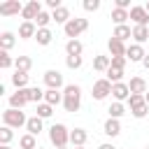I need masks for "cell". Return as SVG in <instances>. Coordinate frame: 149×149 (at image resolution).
Masks as SVG:
<instances>
[{
	"instance_id": "cell-1",
	"label": "cell",
	"mask_w": 149,
	"mask_h": 149,
	"mask_svg": "<svg viewBox=\"0 0 149 149\" xmlns=\"http://www.w3.org/2000/svg\"><path fill=\"white\" fill-rule=\"evenodd\" d=\"M63 107H65V112H79V107H81V88L77 86V84H68L65 88H63Z\"/></svg>"
},
{
	"instance_id": "cell-2",
	"label": "cell",
	"mask_w": 149,
	"mask_h": 149,
	"mask_svg": "<svg viewBox=\"0 0 149 149\" xmlns=\"http://www.w3.org/2000/svg\"><path fill=\"white\" fill-rule=\"evenodd\" d=\"M26 123H28V116H26L21 109H12V107H7V109L2 112V126L21 128V126H26Z\"/></svg>"
},
{
	"instance_id": "cell-3",
	"label": "cell",
	"mask_w": 149,
	"mask_h": 149,
	"mask_svg": "<svg viewBox=\"0 0 149 149\" xmlns=\"http://www.w3.org/2000/svg\"><path fill=\"white\" fill-rule=\"evenodd\" d=\"M49 140H51L54 147H68V142H70V130H68L63 123H54V126L49 128Z\"/></svg>"
},
{
	"instance_id": "cell-4",
	"label": "cell",
	"mask_w": 149,
	"mask_h": 149,
	"mask_svg": "<svg viewBox=\"0 0 149 149\" xmlns=\"http://www.w3.org/2000/svg\"><path fill=\"white\" fill-rule=\"evenodd\" d=\"M63 30H65V35H68L70 40H77L84 30H88V19H79V16H74V19H70V21L63 26Z\"/></svg>"
},
{
	"instance_id": "cell-5",
	"label": "cell",
	"mask_w": 149,
	"mask_h": 149,
	"mask_svg": "<svg viewBox=\"0 0 149 149\" xmlns=\"http://www.w3.org/2000/svg\"><path fill=\"white\" fill-rule=\"evenodd\" d=\"M109 93H112V81L109 79H95L93 81V88H91L93 100H105Z\"/></svg>"
},
{
	"instance_id": "cell-6",
	"label": "cell",
	"mask_w": 149,
	"mask_h": 149,
	"mask_svg": "<svg viewBox=\"0 0 149 149\" xmlns=\"http://www.w3.org/2000/svg\"><path fill=\"white\" fill-rule=\"evenodd\" d=\"M42 12H44V9H42V5H40L37 0H30V2H26V5H23L21 16H23V21H35Z\"/></svg>"
},
{
	"instance_id": "cell-7",
	"label": "cell",
	"mask_w": 149,
	"mask_h": 149,
	"mask_svg": "<svg viewBox=\"0 0 149 149\" xmlns=\"http://www.w3.org/2000/svg\"><path fill=\"white\" fill-rule=\"evenodd\" d=\"M21 12H23V5L19 0H5L0 5V16H16Z\"/></svg>"
},
{
	"instance_id": "cell-8",
	"label": "cell",
	"mask_w": 149,
	"mask_h": 149,
	"mask_svg": "<svg viewBox=\"0 0 149 149\" xmlns=\"http://www.w3.org/2000/svg\"><path fill=\"white\" fill-rule=\"evenodd\" d=\"M44 84H47V88H61L63 86V74L58 72V70H47L44 72ZM65 88V86H63Z\"/></svg>"
},
{
	"instance_id": "cell-9",
	"label": "cell",
	"mask_w": 149,
	"mask_h": 149,
	"mask_svg": "<svg viewBox=\"0 0 149 149\" xmlns=\"http://www.w3.org/2000/svg\"><path fill=\"white\" fill-rule=\"evenodd\" d=\"M144 47L142 44H128V49H126V58L130 61V63H142L144 61Z\"/></svg>"
},
{
	"instance_id": "cell-10",
	"label": "cell",
	"mask_w": 149,
	"mask_h": 149,
	"mask_svg": "<svg viewBox=\"0 0 149 149\" xmlns=\"http://www.w3.org/2000/svg\"><path fill=\"white\" fill-rule=\"evenodd\" d=\"M112 98H114V102H123V100H128V98H130V88H128V84H123V81L112 84Z\"/></svg>"
},
{
	"instance_id": "cell-11",
	"label": "cell",
	"mask_w": 149,
	"mask_h": 149,
	"mask_svg": "<svg viewBox=\"0 0 149 149\" xmlns=\"http://www.w3.org/2000/svg\"><path fill=\"white\" fill-rule=\"evenodd\" d=\"M130 19L135 21V26H149V12L140 5L130 7Z\"/></svg>"
},
{
	"instance_id": "cell-12",
	"label": "cell",
	"mask_w": 149,
	"mask_h": 149,
	"mask_svg": "<svg viewBox=\"0 0 149 149\" xmlns=\"http://www.w3.org/2000/svg\"><path fill=\"white\" fill-rule=\"evenodd\" d=\"M35 35H37L35 21H23V23L19 26V37H21V40H30V37H35Z\"/></svg>"
},
{
	"instance_id": "cell-13",
	"label": "cell",
	"mask_w": 149,
	"mask_h": 149,
	"mask_svg": "<svg viewBox=\"0 0 149 149\" xmlns=\"http://www.w3.org/2000/svg\"><path fill=\"white\" fill-rule=\"evenodd\" d=\"M107 49H109V54H112V58H116V56H126V44L121 42V40H116V37H109V42H107Z\"/></svg>"
},
{
	"instance_id": "cell-14",
	"label": "cell",
	"mask_w": 149,
	"mask_h": 149,
	"mask_svg": "<svg viewBox=\"0 0 149 149\" xmlns=\"http://www.w3.org/2000/svg\"><path fill=\"white\" fill-rule=\"evenodd\" d=\"M128 88H130V93H135V95H144V93L149 91V88H147V81H144L142 77H130Z\"/></svg>"
},
{
	"instance_id": "cell-15",
	"label": "cell",
	"mask_w": 149,
	"mask_h": 149,
	"mask_svg": "<svg viewBox=\"0 0 149 149\" xmlns=\"http://www.w3.org/2000/svg\"><path fill=\"white\" fill-rule=\"evenodd\" d=\"M86 140H88V133H86L84 128H74V130H70V144H72V147H84Z\"/></svg>"
},
{
	"instance_id": "cell-16",
	"label": "cell",
	"mask_w": 149,
	"mask_h": 149,
	"mask_svg": "<svg viewBox=\"0 0 149 149\" xmlns=\"http://www.w3.org/2000/svg\"><path fill=\"white\" fill-rule=\"evenodd\" d=\"M28 105V98H26V91H16L9 95V107L12 109H23Z\"/></svg>"
},
{
	"instance_id": "cell-17",
	"label": "cell",
	"mask_w": 149,
	"mask_h": 149,
	"mask_svg": "<svg viewBox=\"0 0 149 149\" xmlns=\"http://www.w3.org/2000/svg\"><path fill=\"white\" fill-rule=\"evenodd\" d=\"M102 133H105L107 137H116V135L121 133V123H119V119H107L105 126H102Z\"/></svg>"
},
{
	"instance_id": "cell-18",
	"label": "cell",
	"mask_w": 149,
	"mask_h": 149,
	"mask_svg": "<svg viewBox=\"0 0 149 149\" xmlns=\"http://www.w3.org/2000/svg\"><path fill=\"white\" fill-rule=\"evenodd\" d=\"M26 91V98H28V102H44V91L42 88H37V86H28V88H23Z\"/></svg>"
},
{
	"instance_id": "cell-19",
	"label": "cell",
	"mask_w": 149,
	"mask_h": 149,
	"mask_svg": "<svg viewBox=\"0 0 149 149\" xmlns=\"http://www.w3.org/2000/svg\"><path fill=\"white\" fill-rule=\"evenodd\" d=\"M133 40L135 44H144L149 40V26H133Z\"/></svg>"
},
{
	"instance_id": "cell-20",
	"label": "cell",
	"mask_w": 149,
	"mask_h": 149,
	"mask_svg": "<svg viewBox=\"0 0 149 149\" xmlns=\"http://www.w3.org/2000/svg\"><path fill=\"white\" fill-rule=\"evenodd\" d=\"M128 19H130V9H119V7L112 9V21H114L116 26H126Z\"/></svg>"
},
{
	"instance_id": "cell-21",
	"label": "cell",
	"mask_w": 149,
	"mask_h": 149,
	"mask_svg": "<svg viewBox=\"0 0 149 149\" xmlns=\"http://www.w3.org/2000/svg\"><path fill=\"white\" fill-rule=\"evenodd\" d=\"M109 68H112V56H95V58H93V70L107 72Z\"/></svg>"
},
{
	"instance_id": "cell-22",
	"label": "cell",
	"mask_w": 149,
	"mask_h": 149,
	"mask_svg": "<svg viewBox=\"0 0 149 149\" xmlns=\"http://www.w3.org/2000/svg\"><path fill=\"white\" fill-rule=\"evenodd\" d=\"M30 68H33V58H30V56H16V58H14V70H19V72H30Z\"/></svg>"
},
{
	"instance_id": "cell-23",
	"label": "cell",
	"mask_w": 149,
	"mask_h": 149,
	"mask_svg": "<svg viewBox=\"0 0 149 149\" xmlns=\"http://www.w3.org/2000/svg\"><path fill=\"white\" fill-rule=\"evenodd\" d=\"M12 84L16 86V91L28 88V72H19V70H14V74H12Z\"/></svg>"
},
{
	"instance_id": "cell-24",
	"label": "cell",
	"mask_w": 149,
	"mask_h": 149,
	"mask_svg": "<svg viewBox=\"0 0 149 149\" xmlns=\"http://www.w3.org/2000/svg\"><path fill=\"white\" fill-rule=\"evenodd\" d=\"M44 102H49L51 107H56V105L63 102V93L56 91V88H47V91H44Z\"/></svg>"
},
{
	"instance_id": "cell-25",
	"label": "cell",
	"mask_w": 149,
	"mask_h": 149,
	"mask_svg": "<svg viewBox=\"0 0 149 149\" xmlns=\"http://www.w3.org/2000/svg\"><path fill=\"white\" fill-rule=\"evenodd\" d=\"M81 51H84V44L79 40H68L65 42V54L68 56H81Z\"/></svg>"
},
{
	"instance_id": "cell-26",
	"label": "cell",
	"mask_w": 149,
	"mask_h": 149,
	"mask_svg": "<svg viewBox=\"0 0 149 149\" xmlns=\"http://www.w3.org/2000/svg\"><path fill=\"white\" fill-rule=\"evenodd\" d=\"M42 128H44V126H42V119H40L37 114H35V116H30V119H28V123H26V130H28L30 135H40V133H42Z\"/></svg>"
},
{
	"instance_id": "cell-27",
	"label": "cell",
	"mask_w": 149,
	"mask_h": 149,
	"mask_svg": "<svg viewBox=\"0 0 149 149\" xmlns=\"http://www.w3.org/2000/svg\"><path fill=\"white\" fill-rule=\"evenodd\" d=\"M51 19H54L56 23H63V26H65L72 16H70V9H68V7H58L56 12H51Z\"/></svg>"
},
{
	"instance_id": "cell-28",
	"label": "cell",
	"mask_w": 149,
	"mask_h": 149,
	"mask_svg": "<svg viewBox=\"0 0 149 149\" xmlns=\"http://www.w3.org/2000/svg\"><path fill=\"white\" fill-rule=\"evenodd\" d=\"M35 40H37V44L47 47V44H51V40H54V33H51L49 28H37V35H35Z\"/></svg>"
},
{
	"instance_id": "cell-29",
	"label": "cell",
	"mask_w": 149,
	"mask_h": 149,
	"mask_svg": "<svg viewBox=\"0 0 149 149\" xmlns=\"http://www.w3.org/2000/svg\"><path fill=\"white\" fill-rule=\"evenodd\" d=\"M14 44H16V37H14V33L5 30V33L0 35V49H2V51H9Z\"/></svg>"
},
{
	"instance_id": "cell-30",
	"label": "cell",
	"mask_w": 149,
	"mask_h": 149,
	"mask_svg": "<svg viewBox=\"0 0 149 149\" xmlns=\"http://www.w3.org/2000/svg\"><path fill=\"white\" fill-rule=\"evenodd\" d=\"M112 37H116V40L126 42L128 37H133V28H130V26H116V28H114V35H112Z\"/></svg>"
},
{
	"instance_id": "cell-31",
	"label": "cell",
	"mask_w": 149,
	"mask_h": 149,
	"mask_svg": "<svg viewBox=\"0 0 149 149\" xmlns=\"http://www.w3.org/2000/svg\"><path fill=\"white\" fill-rule=\"evenodd\" d=\"M107 112H109V119H121L126 114V107H123V102H112Z\"/></svg>"
},
{
	"instance_id": "cell-32",
	"label": "cell",
	"mask_w": 149,
	"mask_h": 149,
	"mask_svg": "<svg viewBox=\"0 0 149 149\" xmlns=\"http://www.w3.org/2000/svg\"><path fill=\"white\" fill-rule=\"evenodd\" d=\"M19 147H21V149H37V142H35V135H30V133H26V135H21V140H19Z\"/></svg>"
},
{
	"instance_id": "cell-33",
	"label": "cell",
	"mask_w": 149,
	"mask_h": 149,
	"mask_svg": "<svg viewBox=\"0 0 149 149\" xmlns=\"http://www.w3.org/2000/svg\"><path fill=\"white\" fill-rule=\"evenodd\" d=\"M147 112H149V105H147V102H140V105L130 107V114H133L135 119H144V116H147Z\"/></svg>"
},
{
	"instance_id": "cell-34",
	"label": "cell",
	"mask_w": 149,
	"mask_h": 149,
	"mask_svg": "<svg viewBox=\"0 0 149 149\" xmlns=\"http://www.w3.org/2000/svg\"><path fill=\"white\" fill-rule=\"evenodd\" d=\"M35 112H37V116H40V119H49V116L54 114V107H51L49 102H40Z\"/></svg>"
},
{
	"instance_id": "cell-35",
	"label": "cell",
	"mask_w": 149,
	"mask_h": 149,
	"mask_svg": "<svg viewBox=\"0 0 149 149\" xmlns=\"http://www.w3.org/2000/svg\"><path fill=\"white\" fill-rule=\"evenodd\" d=\"M105 74H107L105 79H109L112 84H119V81L123 79V70H116V68H109V70H107Z\"/></svg>"
},
{
	"instance_id": "cell-36",
	"label": "cell",
	"mask_w": 149,
	"mask_h": 149,
	"mask_svg": "<svg viewBox=\"0 0 149 149\" xmlns=\"http://www.w3.org/2000/svg\"><path fill=\"white\" fill-rule=\"evenodd\" d=\"M51 21H54V19H51V14H49V12H42V14L35 19V26H37V28H49V23H51Z\"/></svg>"
},
{
	"instance_id": "cell-37",
	"label": "cell",
	"mask_w": 149,
	"mask_h": 149,
	"mask_svg": "<svg viewBox=\"0 0 149 149\" xmlns=\"http://www.w3.org/2000/svg\"><path fill=\"white\" fill-rule=\"evenodd\" d=\"M81 63H84V58H81V56H65V65H68L70 70H79V68H81Z\"/></svg>"
},
{
	"instance_id": "cell-38",
	"label": "cell",
	"mask_w": 149,
	"mask_h": 149,
	"mask_svg": "<svg viewBox=\"0 0 149 149\" xmlns=\"http://www.w3.org/2000/svg\"><path fill=\"white\" fill-rule=\"evenodd\" d=\"M14 65V58L9 56V51H0V68L2 70H9Z\"/></svg>"
},
{
	"instance_id": "cell-39",
	"label": "cell",
	"mask_w": 149,
	"mask_h": 149,
	"mask_svg": "<svg viewBox=\"0 0 149 149\" xmlns=\"http://www.w3.org/2000/svg\"><path fill=\"white\" fill-rule=\"evenodd\" d=\"M12 137H14V130H12L9 126H2V128H0V142H2V144H9Z\"/></svg>"
},
{
	"instance_id": "cell-40",
	"label": "cell",
	"mask_w": 149,
	"mask_h": 149,
	"mask_svg": "<svg viewBox=\"0 0 149 149\" xmlns=\"http://www.w3.org/2000/svg\"><path fill=\"white\" fill-rule=\"evenodd\" d=\"M84 9L86 12H98L100 9V0H84Z\"/></svg>"
},
{
	"instance_id": "cell-41",
	"label": "cell",
	"mask_w": 149,
	"mask_h": 149,
	"mask_svg": "<svg viewBox=\"0 0 149 149\" xmlns=\"http://www.w3.org/2000/svg\"><path fill=\"white\" fill-rule=\"evenodd\" d=\"M126 63H128V58H126V56H116V58H112V68H116V70H123V68H126Z\"/></svg>"
},
{
	"instance_id": "cell-42",
	"label": "cell",
	"mask_w": 149,
	"mask_h": 149,
	"mask_svg": "<svg viewBox=\"0 0 149 149\" xmlns=\"http://www.w3.org/2000/svg\"><path fill=\"white\" fill-rule=\"evenodd\" d=\"M140 102H147V100H144V95H135V93H130L128 105H130V107H135V105H140Z\"/></svg>"
},
{
	"instance_id": "cell-43",
	"label": "cell",
	"mask_w": 149,
	"mask_h": 149,
	"mask_svg": "<svg viewBox=\"0 0 149 149\" xmlns=\"http://www.w3.org/2000/svg\"><path fill=\"white\" fill-rule=\"evenodd\" d=\"M114 7H119V9H128V7H130V0H116Z\"/></svg>"
},
{
	"instance_id": "cell-44",
	"label": "cell",
	"mask_w": 149,
	"mask_h": 149,
	"mask_svg": "<svg viewBox=\"0 0 149 149\" xmlns=\"http://www.w3.org/2000/svg\"><path fill=\"white\" fill-rule=\"evenodd\" d=\"M98 149H116V147H114V144H109V142H102Z\"/></svg>"
},
{
	"instance_id": "cell-45",
	"label": "cell",
	"mask_w": 149,
	"mask_h": 149,
	"mask_svg": "<svg viewBox=\"0 0 149 149\" xmlns=\"http://www.w3.org/2000/svg\"><path fill=\"white\" fill-rule=\"evenodd\" d=\"M142 65H144V68H147V70H149V54H147V56H144V61H142Z\"/></svg>"
},
{
	"instance_id": "cell-46",
	"label": "cell",
	"mask_w": 149,
	"mask_h": 149,
	"mask_svg": "<svg viewBox=\"0 0 149 149\" xmlns=\"http://www.w3.org/2000/svg\"><path fill=\"white\" fill-rule=\"evenodd\" d=\"M144 100H147V105H149V91H147V93H144Z\"/></svg>"
},
{
	"instance_id": "cell-47",
	"label": "cell",
	"mask_w": 149,
	"mask_h": 149,
	"mask_svg": "<svg viewBox=\"0 0 149 149\" xmlns=\"http://www.w3.org/2000/svg\"><path fill=\"white\" fill-rule=\"evenodd\" d=\"M0 149H12V147H9V144H2V147H0Z\"/></svg>"
},
{
	"instance_id": "cell-48",
	"label": "cell",
	"mask_w": 149,
	"mask_h": 149,
	"mask_svg": "<svg viewBox=\"0 0 149 149\" xmlns=\"http://www.w3.org/2000/svg\"><path fill=\"white\" fill-rule=\"evenodd\" d=\"M144 9H147V12H149V2H147V5H144Z\"/></svg>"
},
{
	"instance_id": "cell-49",
	"label": "cell",
	"mask_w": 149,
	"mask_h": 149,
	"mask_svg": "<svg viewBox=\"0 0 149 149\" xmlns=\"http://www.w3.org/2000/svg\"><path fill=\"white\" fill-rule=\"evenodd\" d=\"M56 149H68V147H56Z\"/></svg>"
},
{
	"instance_id": "cell-50",
	"label": "cell",
	"mask_w": 149,
	"mask_h": 149,
	"mask_svg": "<svg viewBox=\"0 0 149 149\" xmlns=\"http://www.w3.org/2000/svg\"><path fill=\"white\" fill-rule=\"evenodd\" d=\"M74 149H84V147H74Z\"/></svg>"
},
{
	"instance_id": "cell-51",
	"label": "cell",
	"mask_w": 149,
	"mask_h": 149,
	"mask_svg": "<svg viewBox=\"0 0 149 149\" xmlns=\"http://www.w3.org/2000/svg\"><path fill=\"white\" fill-rule=\"evenodd\" d=\"M37 149H42V147H37Z\"/></svg>"
},
{
	"instance_id": "cell-52",
	"label": "cell",
	"mask_w": 149,
	"mask_h": 149,
	"mask_svg": "<svg viewBox=\"0 0 149 149\" xmlns=\"http://www.w3.org/2000/svg\"><path fill=\"white\" fill-rule=\"evenodd\" d=\"M147 149H149V147H147Z\"/></svg>"
}]
</instances>
